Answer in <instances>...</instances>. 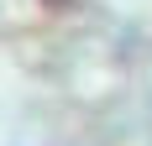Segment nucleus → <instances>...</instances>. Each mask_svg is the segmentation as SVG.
Instances as JSON below:
<instances>
[]
</instances>
